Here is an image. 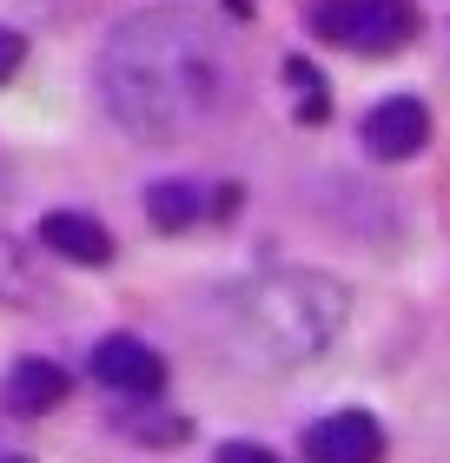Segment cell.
I'll return each mask as SVG.
<instances>
[{"mask_svg": "<svg viewBox=\"0 0 450 463\" xmlns=\"http://www.w3.org/2000/svg\"><path fill=\"white\" fill-rule=\"evenodd\" d=\"M311 27L351 53H397L417 33V14L411 0H318Z\"/></svg>", "mask_w": 450, "mask_h": 463, "instance_id": "obj_3", "label": "cell"}, {"mask_svg": "<svg viewBox=\"0 0 450 463\" xmlns=\"http://www.w3.org/2000/svg\"><path fill=\"white\" fill-rule=\"evenodd\" d=\"M40 245L67 265H106L113 259V232H106L93 213H47L40 219Z\"/></svg>", "mask_w": 450, "mask_h": 463, "instance_id": "obj_8", "label": "cell"}, {"mask_svg": "<svg viewBox=\"0 0 450 463\" xmlns=\"http://www.w3.org/2000/svg\"><path fill=\"white\" fill-rule=\"evenodd\" d=\"M424 146H431V113H424V99L411 93H391L378 99L371 113H364V153L397 165V159H417Z\"/></svg>", "mask_w": 450, "mask_h": 463, "instance_id": "obj_4", "label": "cell"}, {"mask_svg": "<svg viewBox=\"0 0 450 463\" xmlns=\"http://www.w3.org/2000/svg\"><path fill=\"white\" fill-rule=\"evenodd\" d=\"M34 291H40L34 259H27V251H20L14 239H0V298H7V305H27Z\"/></svg>", "mask_w": 450, "mask_h": 463, "instance_id": "obj_10", "label": "cell"}, {"mask_svg": "<svg viewBox=\"0 0 450 463\" xmlns=\"http://www.w3.org/2000/svg\"><path fill=\"white\" fill-rule=\"evenodd\" d=\"M0 404L14 417H47L67 404V371L53 364V357H20L7 371V384H0Z\"/></svg>", "mask_w": 450, "mask_h": 463, "instance_id": "obj_7", "label": "cell"}, {"mask_svg": "<svg viewBox=\"0 0 450 463\" xmlns=\"http://www.w3.org/2000/svg\"><path fill=\"white\" fill-rule=\"evenodd\" d=\"M351 318L345 279L318 265H272L259 279L232 285L225 298V345L239 351V364L259 371H298L311 357L338 345V331Z\"/></svg>", "mask_w": 450, "mask_h": 463, "instance_id": "obj_2", "label": "cell"}, {"mask_svg": "<svg viewBox=\"0 0 450 463\" xmlns=\"http://www.w3.org/2000/svg\"><path fill=\"white\" fill-rule=\"evenodd\" d=\"M93 377L106 391H120V397H153L166 384V357L146 345V338H126V331H113V338H100L93 345Z\"/></svg>", "mask_w": 450, "mask_h": 463, "instance_id": "obj_5", "label": "cell"}, {"mask_svg": "<svg viewBox=\"0 0 450 463\" xmlns=\"http://www.w3.org/2000/svg\"><path fill=\"white\" fill-rule=\"evenodd\" d=\"M219 463H285V457H272L265 444H225V450H219Z\"/></svg>", "mask_w": 450, "mask_h": 463, "instance_id": "obj_13", "label": "cell"}, {"mask_svg": "<svg viewBox=\"0 0 450 463\" xmlns=\"http://www.w3.org/2000/svg\"><path fill=\"white\" fill-rule=\"evenodd\" d=\"M311 463H384V424L371 411H331L305 430Z\"/></svg>", "mask_w": 450, "mask_h": 463, "instance_id": "obj_6", "label": "cell"}, {"mask_svg": "<svg viewBox=\"0 0 450 463\" xmlns=\"http://www.w3.org/2000/svg\"><path fill=\"white\" fill-rule=\"evenodd\" d=\"M206 213V193L192 179H159V185H146V219H153L159 232H186V225H199Z\"/></svg>", "mask_w": 450, "mask_h": 463, "instance_id": "obj_9", "label": "cell"}, {"mask_svg": "<svg viewBox=\"0 0 450 463\" xmlns=\"http://www.w3.org/2000/svg\"><path fill=\"white\" fill-rule=\"evenodd\" d=\"M285 80H292V93H298V113H305V119H325V107H331V99H325V80H318V67L292 60V67H285Z\"/></svg>", "mask_w": 450, "mask_h": 463, "instance_id": "obj_11", "label": "cell"}, {"mask_svg": "<svg viewBox=\"0 0 450 463\" xmlns=\"http://www.w3.org/2000/svg\"><path fill=\"white\" fill-rule=\"evenodd\" d=\"M100 107L133 139H186L219 119L232 93L225 47L186 14H133L100 47Z\"/></svg>", "mask_w": 450, "mask_h": 463, "instance_id": "obj_1", "label": "cell"}, {"mask_svg": "<svg viewBox=\"0 0 450 463\" xmlns=\"http://www.w3.org/2000/svg\"><path fill=\"white\" fill-rule=\"evenodd\" d=\"M20 60H27V40H20L14 27H0V87L20 73Z\"/></svg>", "mask_w": 450, "mask_h": 463, "instance_id": "obj_12", "label": "cell"}]
</instances>
